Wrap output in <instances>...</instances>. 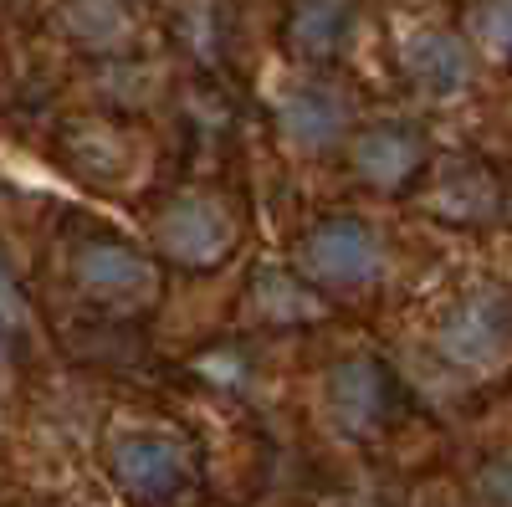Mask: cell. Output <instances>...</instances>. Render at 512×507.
<instances>
[{
    "instance_id": "6da1fadb",
    "label": "cell",
    "mask_w": 512,
    "mask_h": 507,
    "mask_svg": "<svg viewBox=\"0 0 512 507\" xmlns=\"http://www.w3.org/2000/svg\"><path fill=\"white\" fill-rule=\"evenodd\" d=\"M512 349V292L487 282L451 303L441 318V354L461 369H487Z\"/></svg>"
},
{
    "instance_id": "7a4b0ae2",
    "label": "cell",
    "mask_w": 512,
    "mask_h": 507,
    "mask_svg": "<svg viewBox=\"0 0 512 507\" xmlns=\"http://www.w3.org/2000/svg\"><path fill=\"white\" fill-rule=\"evenodd\" d=\"M303 267L323 287H369L384 272V246L359 216H328L303 236Z\"/></svg>"
},
{
    "instance_id": "3957f363",
    "label": "cell",
    "mask_w": 512,
    "mask_h": 507,
    "mask_svg": "<svg viewBox=\"0 0 512 507\" xmlns=\"http://www.w3.org/2000/svg\"><path fill=\"white\" fill-rule=\"evenodd\" d=\"M231 236H236L231 216L216 200H205V195H180L159 216V246L180 267H216L231 251Z\"/></svg>"
},
{
    "instance_id": "277c9868",
    "label": "cell",
    "mask_w": 512,
    "mask_h": 507,
    "mask_svg": "<svg viewBox=\"0 0 512 507\" xmlns=\"http://www.w3.org/2000/svg\"><path fill=\"white\" fill-rule=\"evenodd\" d=\"M328 410L349 436H369L379 431L395 410V385L390 369L379 359H344L328 374Z\"/></svg>"
},
{
    "instance_id": "5b68a950",
    "label": "cell",
    "mask_w": 512,
    "mask_h": 507,
    "mask_svg": "<svg viewBox=\"0 0 512 507\" xmlns=\"http://www.w3.org/2000/svg\"><path fill=\"white\" fill-rule=\"evenodd\" d=\"M113 477L134 502H169V497H180L190 467H185L180 441H169V436H128L113 451Z\"/></svg>"
},
{
    "instance_id": "8992f818",
    "label": "cell",
    "mask_w": 512,
    "mask_h": 507,
    "mask_svg": "<svg viewBox=\"0 0 512 507\" xmlns=\"http://www.w3.org/2000/svg\"><path fill=\"white\" fill-rule=\"evenodd\" d=\"M72 277L93 298H144L154 292V267L123 241H88L72 257Z\"/></svg>"
},
{
    "instance_id": "52a82bcc",
    "label": "cell",
    "mask_w": 512,
    "mask_h": 507,
    "mask_svg": "<svg viewBox=\"0 0 512 507\" xmlns=\"http://www.w3.org/2000/svg\"><path fill=\"white\" fill-rule=\"evenodd\" d=\"M425 164V139L410 123H374L354 139V169L374 190H400L415 180V169Z\"/></svg>"
},
{
    "instance_id": "ba28073f",
    "label": "cell",
    "mask_w": 512,
    "mask_h": 507,
    "mask_svg": "<svg viewBox=\"0 0 512 507\" xmlns=\"http://www.w3.org/2000/svg\"><path fill=\"white\" fill-rule=\"evenodd\" d=\"M349 98L333 88V82H303L297 93L282 98V129L292 144H303V149H328L338 134L349 129Z\"/></svg>"
},
{
    "instance_id": "9c48e42d",
    "label": "cell",
    "mask_w": 512,
    "mask_h": 507,
    "mask_svg": "<svg viewBox=\"0 0 512 507\" xmlns=\"http://www.w3.org/2000/svg\"><path fill=\"white\" fill-rule=\"evenodd\" d=\"M405 72L420 93L431 98H456L472 77V57H466V41L451 31H420L405 41Z\"/></svg>"
},
{
    "instance_id": "30bf717a",
    "label": "cell",
    "mask_w": 512,
    "mask_h": 507,
    "mask_svg": "<svg viewBox=\"0 0 512 507\" xmlns=\"http://www.w3.org/2000/svg\"><path fill=\"white\" fill-rule=\"evenodd\" d=\"M354 31V0H297L292 21H287V41L303 57H333Z\"/></svg>"
},
{
    "instance_id": "8fae6325",
    "label": "cell",
    "mask_w": 512,
    "mask_h": 507,
    "mask_svg": "<svg viewBox=\"0 0 512 507\" xmlns=\"http://www.w3.org/2000/svg\"><path fill=\"white\" fill-rule=\"evenodd\" d=\"M436 205H441V216L451 221H482L497 210V185L482 164L472 159H451L441 169V180H436Z\"/></svg>"
},
{
    "instance_id": "7c38bea8",
    "label": "cell",
    "mask_w": 512,
    "mask_h": 507,
    "mask_svg": "<svg viewBox=\"0 0 512 507\" xmlns=\"http://www.w3.org/2000/svg\"><path fill=\"white\" fill-rule=\"evenodd\" d=\"M251 303H256V318L272 323V328H292V323H308V318L323 313L313 292L297 282L292 272H277V267L256 272V282H251Z\"/></svg>"
},
{
    "instance_id": "4fadbf2b",
    "label": "cell",
    "mask_w": 512,
    "mask_h": 507,
    "mask_svg": "<svg viewBox=\"0 0 512 507\" xmlns=\"http://www.w3.org/2000/svg\"><path fill=\"white\" fill-rule=\"evenodd\" d=\"M472 36L482 41L497 62H512V0H477Z\"/></svg>"
},
{
    "instance_id": "5bb4252c",
    "label": "cell",
    "mask_w": 512,
    "mask_h": 507,
    "mask_svg": "<svg viewBox=\"0 0 512 507\" xmlns=\"http://www.w3.org/2000/svg\"><path fill=\"white\" fill-rule=\"evenodd\" d=\"M0 323H26V308H21V292H16V277L0 262Z\"/></svg>"
},
{
    "instance_id": "9a60e30c",
    "label": "cell",
    "mask_w": 512,
    "mask_h": 507,
    "mask_svg": "<svg viewBox=\"0 0 512 507\" xmlns=\"http://www.w3.org/2000/svg\"><path fill=\"white\" fill-rule=\"evenodd\" d=\"M0 354H6V344H0Z\"/></svg>"
}]
</instances>
